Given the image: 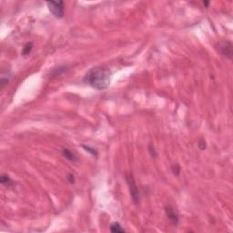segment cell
I'll return each mask as SVG.
<instances>
[{
    "label": "cell",
    "mask_w": 233,
    "mask_h": 233,
    "mask_svg": "<svg viewBox=\"0 0 233 233\" xmlns=\"http://www.w3.org/2000/svg\"><path fill=\"white\" fill-rule=\"evenodd\" d=\"M68 179H69L70 183H74V177H73V175H71V174L68 175Z\"/></svg>",
    "instance_id": "4fadbf2b"
},
{
    "label": "cell",
    "mask_w": 233,
    "mask_h": 233,
    "mask_svg": "<svg viewBox=\"0 0 233 233\" xmlns=\"http://www.w3.org/2000/svg\"><path fill=\"white\" fill-rule=\"evenodd\" d=\"M165 212H166V215H167L168 219L170 220V222L173 224V225L177 226L178 223H179V214H178V212L170 206H167L165 208Z\"/></svg>",
    "instance_id": "277c9868"
},
{
    "label": "cell",
    "mask_w": 233,
    "mask_h": 233,
    "mask_svg": "<svg viewBox=\"0 0 233 233\" xmlns=\"http://www.w3.org/2000/svg\"><path fill=\"white\" fill-rule=\"evenodd\" d=\"M203 4H204L205 6H208V5H209V2H203Z\"/></svg>",
    "instance_id": "5bb4252c"
},
{
    "label": "cell",
    "mask_w": 233,
    "mask_h": 233,
    "mask_svg": "<svg viewBox=\"0 0 233 233\" xmlns=\"http://www.w3.org/2000/svg\"><path fill=\"white\" fill-rule=\"evenodd\" d=\"M63 156L66 157V160H68L69 161H76L77 160V157L74 155V153L72 151H70L68 148L63 149Z\"/></svg>",
    "instance_id": "8992f818"
},
{
    "label": "cell",
    "mask_w": 233,
    "mask_h": 233,
    "mask_svg": "<svg viewBox=\"0 0 233 233\" xmlns=\"http://www.w3.org/2000/svg\"><path fill=\"white\" fill-rule=\"evenodd\" d=\"M82 147H83V148H84V149H86L87 151H88L90 154H92L93 156H97V152L96 149H94V148H90V147H87V146H85V145H83Z\"/></svg>",
    "instance_id": "30bf717a"
},
{
    "label": "cell",
    "mask_w": 233,
    "mask_h": 233,
    "mask_svg": "<svg viewBox=\"0 0 233 233\" xmlns=\"http://www.w3.org/2000/svg\"><path fill=\"white\" fill-rule=\"evenodd\" d=\"M148 149H149V151H150L151 156H152L153 157H157V152H156V150H155L154 147H153V146H149V147H148Z\"/></svg>",
    "instance_id": "7c38bea8"
},
{
    "label": "cell",
    "mask_w": 233,
    "mask_h": 233,
    "mask_svg": "<svg viewBox=\"0 0 233 233\" xmlns=\"http://www.w3.org/2000/svg\"><path fill=\"white\" fill-rule=\"evenodd\" d=\"M0 181L3 185H6V186H11L13 185V181L11 180V179L6 176V175H2L1 178H0Z\"/></svg>",
    "instance_id": "ba28073f"
},
{
    "label": "cell",
    "mask_w": 233,
    "mask_h": 233,
    "mask_svg": "<svg viewBox=\"0 0 233 233\" xmlns=\"http://www.w3.org/2000/svg\"><path fill=\"white\" fill-rule=\"evenodd\" d=\"M126 180H127L128 186L129 189V192H130V195L132 198V201L137 205L139 203L140 195H139V191H138V189L137 187V184L135 182V179L131 174H129V175H126Z\"/></svg>",
    "instance_id": "7a4b0ae2"
},
{
    "label": "cell",
    "mask_w": 233,
    "mask_h": 233,
    "mask_svg": "<svg viewBox=\"0 0 233 233\" xmlns=\"http://www.w3.org/2000/svg\"><path fill=\"white\" fill-rule=\"evenodd\" d=\"M172 171L173 173L176 175V176H179V171H180V168L179 167L178 165H175L172 167Z\"/></svg>",
    "instance_id": "8fae6325"
},
{
    "label": "cell",
    "mask_w": 233,
    "mask_h": 233,
    "mask_svg": "<svg viewBox=\"0 0 233 233\" xmlns=\"http://www.w3.org/2000/svg\"><path fill=\"white\" fill-rule=\"evenodd\" d=\"M84 81L96 89H106L110 84V71L104 66H96L87 72Z\"/></svg>",
    "instance_id": "6da1fadb"
},
{
    "label": "cell",
    "mask_w": 233,
    "mask_h": 233,
    "mask_svg": "<svg viewBox=\"0 0 233 233\" xmlns=\"http://www.w3.org/2000/svg\"><path fill=\"white\" fill-rule=\"evenodd\" d=\"M220 52L227 56L229 59H231L232 57V45H231V42H225L221 45V47H220Z\"/></svg>",
    "instance_id": "5b68a950"
},
{
    "label": "cell",
    "mask_w": 233,
    "mask_h": 233,
    "mask_svg": "<svg viewBox=\"0 0 233 233\" xmlns=\"http://www.w3.org/2000/svg\"><path fill=\"white\" fill-rule=\"evenodd\" d=\"M33 47V44L32 43H28L26 46H25L24 49H23V51H22V54L23 55H28L30 51H31V49Z\"/></svg>",
    "instance_id": "9c48e42d"
},
{
    "label": "cell",
    "mask_w": 233,
    "mask_h": 233,
    "mask_svg": "<svg viewBox=\"0 0 233 233\" xmlns=\"http://www.w3.org/2000/svg\"><path fill=\"white\" fill-rule=\"evenodd\" d=\"M110 230L114 233H119V232H125V229L120 226V224L118 222H115L113 224H111L110 226Z\"/></svg>",
    "instance_id": "52a82bcc"
},
{
    "label": "cell",
    "mask_w": 233,
    "mask_h": 233,
    "mask_svg": "<svg viewBox=\"0 0 233 233\" xmlns=\"http://www.w3.org/2000/svg\"><path fill=\"white\" fill-rule=\"evenodd\" d=\"M49 11L57 18H61L64 16V2L63 1H48L47 2Z\"/></svg>",
    "instance_id": "3957f363"
}]
</instances>
